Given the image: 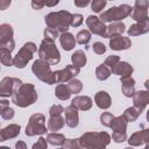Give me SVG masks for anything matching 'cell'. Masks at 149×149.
Here are the masks:
<instances>
[{"instance_id":"6da1fadb","label":"cell","mask_w":149,"mask_h":149,"mask_svg":"<svg viewBox=\"0 0 149 149\" xmlns=\"http://www.w3.org/2000/svg\"><path fill=\"white\" fill-rule=\"evenodd\" d=\"M37 92L30 83H22L12 94V102L17 107H28L37 101Z\"/></svg>"},{"instance_id":"7a4b0ae2","label":"cell","mask_w":149,"mask_h":149,"mask_svg":"<svg viewBox=\"0 0 149 149\" xmlns=\"http://www.w3.org/2000/svg\"><path fill=\"white\" fill-rule=\"evenodd\" d=\"M79 147L84 149L106 148L111 142V135L106 132H87L77 139Z\"/></svg>"},{"instance_id":"3957f363","label":"cell","mask_w":149,"mask_h":149,"mask_svg":"<svg viewBox=\"0 0 149 149\" xmlns=\"http://www.w3.org/2000/svg\"><path fill=\"white\" fill-rule=\"evenodd\" d=\"M31 71L35 74L37 79L41 81L48 84V85H54V84H59V76H58V70L52 71L50 69V64L47 63L45 61L38 58L36 59L33 65H31Z\"/></svg>"},{"instance_id":"277c9868","label":"cell","mask_w":149,"mask_h":149,"mask_svg":"<svg viewBox=\"0 0 149 149\" xmlns=\"http://www.w3.org/2000/svg\"><path fill=\"white\" fill-rule=\"evenodd\" d=\"M71 16L72 14L69 10H58V12H51L45 15L44 21L47 27L56 29L59 34L68 31L70 23H71Z\"/></svg>"},{"instance_id":"5b68a950","label":"cell","mask_w":149,"mask_h":149,"mask_svg":"<svg viewBox=\"0 0 149 149\" xmlns=\"http://www.w3.org/2000/svg\"><path fill=\"white\" fill-rule=\"evenodd\" d=\"M38 57L50 65H56L61 62V54L55 44V41L43 38L38 47Z\"/></svg>"},{"instance_id":"8992f818","label":"cell","mask_w":149,"mask_h":149,"mask_svg":"<svg viewBox=\"0 0 149 149\" xmlns=\"http://www.w3.org/2000/svg\"><path fill=\"white\" fill-rule=\"evenodd\" d=\"M133 10V7L127 5V3H122L119 6H113L109 9L101 12L99 19L102 22H115V21H122L123 19L130 16V13Z\"/></svg>"},{"instance_id":"52a82bcc","label":"cell","mask_w":149,"mask_h":149,"mask_svg":"<svg viewBox=\"0 0 149 149\" xmlns=\"http://www.w3.org/2000/svg\"><path fill=\"white\" fill-rule=\"evenodd\" d=\"M37 51V45L34 42H26L17 54L13 57V65L17 69H23L28 62L33 58V55Z\"/></svg>"},{"instance_id":"ba28073f","label":"cell","mask_w":149,"mask_h":149,"mask_svg":"<svg viewBox=\"0 0 149 149\" xmlns=\"http://www.w3.org/2000/svg\"><path fill=\"white\" fill-rule=\"evenodd\" d=\"M47 126H45V116L41 113H35L30 115L28 120V125L26 126V135L31 137L36 135L47 134Z\"/></svg>"},{"instance_id":"9c48e42d","label":"cell","mask_w":149,"mask_h":149,"mask_svg":"<svg viewBox=\"0 0 149 149\" xmlns=\"http://www.w3.org/2000/svg\"><path fill=\"white\" fill-rule=\"evenodd\" d=\"M22 84V80L16 77H5L0 81V97L8 98L12 97L14 91Z\"/></svg>"},{"instance_id":"30bf717a","label":"cell","mask_w":149,"mask_h":149,"mask_svg":"<svg viewBox=\"0 0 149 149\" xmlns=\"http://www.w3.org/2000/svg\"><path fill=\"white\" fill-rule=\"evenodd\" d=\"M86 26L88 27V30L91 34L98 35L104 37L105 31H106V24L105 22H102L98 16L95 15H90L86 19Z\"/></svg>"},{"instance_id":"8fae6325","label":"cell","mask_w":149,"mask_h":149,"mask_svg":"<svg viewBox=\"0 0 149 149\" xmlns=\"http://www.w3.org/2000/svg\"><path fill=\"white\" fill-rule=\"evenodd\" d=\"M128 144L132 147H139V146H147L149 142V129L143 128L139 132H135L130 135L129 139H127Z\"/></svg>"},{"instance_id":"7c38bea8","label":"cell","mask_w":149,"mask_h":149,"mask_svg":"<svg viewBox=\"0 0 149 149\" xmlns=\"http://www.w3.org/2000/svg\"><path fill=\"white\" fill-rule=\"evenodd\" d=\"M132 98H133L134 106L142 113L146 109V107H147V105L149 102V92L147 90L135 91L134 94L132 95Z\"/></svg>"},{"instance_id":"4fadbf2b","label":"cell","mask_w":149,"mask_h":149,"mask_svg":"<svg viewBox=\"0 0 149 149\" xmlns=\"http://www.w3.org/2000/svg\"><path fill=\"white\" fill-rule=\"evenodd\" d=\"M132 47V41L129 37H125L122 35H118V36H113L109 38V48L112 50H127Z\"/></svg>"},{"instance_id":"5bb4252c","label":"cell","mask_w":149,"mask_h":149,"mask_svg":"<svg viewBox=\"0 0 149 149\" xmlns=\"http://www.w3.org/2000/svg\"><path fill=\"white\" fill-rule=\"evenodd\" d=\"M80 72V68L73 65V64H69L66 65L64 69L58 70V74H59V83H68L69 80L76 78Z\"/></svg>"},{"instance_id":"9a60e30c","label":"cell","mask_w":149,"mask_h":149,"mask_svg":"<svg viewBox=\"0 0 149 149\" xmlns=\"http://www.w3.org/2000/svg\"><path fill=\"white\" fill-rule=\"evenodd\" d=\"M65 114V125L70 128H76L79 125V115H78V109L76 107H73L72 105H69L68 107L64 108Z\"/></svg>"},{"instance_id":"2e32d148","label":"cell","mask_w":149,"mask_h":149,"mask_svg":"<svg viewBox=\"0 0 149 149\" xmlns=\"http://www.w3.org/2000/svg\"><path fill=\"white\" fill-rule=\"evenodd\" d=\"M126 31V24L122 21H115V22H109V26H106V31L104 37L105 38H111L113 36L122 35Z\"/></svg>"},{"instance_id":"e0dca14e","label":"cell","mask_w":149,"mask_h":149,"mask_svg":"<svg viewBox=\"0 0 149 149\" xmlns=\"http://www.w3.org/2000/svg\"><path fill=\"white\" fill-rule=\"evenodd\" d=\"M120 83H121V91L123 95L127 98H130L135 92V80L133 79V77L132 76L120 77Z\"/></svg>"},{"instance_id":"ac0fdd59","label":"cell","mask_w":149,"mask_h":149,"mask_svg":"<svg viewBox=\"0 0 149 149\" xmlns=\"http://www.w3.org/2000/svg\"><path fill=\"white\" fill-rule=\"evenodd\" d=\"M20 130H21L20 125L12 123V125L6 126L3 129H0V142L16 137L20 134Z\"/></svg>"},{"instance_id":"d6986e66","label":"cell","mask_w":149,"mask_h":149,"mask_svg":"<svg viewBox=\"0 0 149 149\" xmlns=\"http://www.w3.org/2000/svg\"><path fill=\"white\" fill-rule=\"evenodd\" d=\"M94 102L100 109H108L112 105V98L106 91H98L94 95Z\"/></svg>"},{"instance_id":"ffe728a7","label":"cell","mask_w":149,"mask_h":149,"mask_svg":"<svg viewBox=\"0 0 149 149\" xmlns=\"http://www.w3.org/2000/svg\"><path fill=\"white\" fill-rule=\"evenodd\" d=\"M71 105L73 107H76L78 111H88V109H91L93 101L87 95H76L72 99Z\"/></svg>"},{"instance_id":"44dd1931","label":"cell","mask_w":149,"mask_h":149,"mask_svg":"<svg viewBox=\"0 0 149 149\" xmlns=\"http://www.w3.org/2000/svg\"><path fill=\"white\" fill-rule=\"evenodd\" d=\"M134 71V68L128 63V62H123V61H119L116 63V65L112 69L111 73L113 74H118L120 77H123V76H132Z\"/></svg>"},{"instance_id":"7402d4cb","label":"cell","mask_w":149,"mask_h":149,"mask_svg":"<svg viewBox=\"0 0 149 149\" xmlns=\"http://www.w3.org/2000/svg\"><path fill=\"white\" fill-rule=\"evenodd\" d=\"M58 38H59V43H61L62 48L65 51L72 50L74 48V45H76V37L71 33H69V31H65V33L59 34Z\"/></svg>"},{"instance_id":"603a6c76","label":"cell","mask_w":149,"mask_h":149,"mask_svg":"<svg viewBox=\"0 0 149 149\" xmlns=\"http://www.w3.org/2000/svg\"><path fill=\"white\" fill-rule=\"evenodd\" d=\"M149 31V21L148 22H144V23H134L132 24L128 30H127V34L129 36H140V35H143Z\"/></svg>"},{"instance_id":"cb8c5ba5","label":"cell","mask_w":149,"mask_h":149,"mask_svg":"<svg viewBox=\"0 0 149 149\" xmlns=\"http://www.w3.org/2000/svg\"><path fill=\"white\" fill-rule=\"evenodd\" d=\"M64 126H65V120L62 116V114L52 115L48 120V130L57 132V130H61L62 128H64Z\"/></svg>"},{"instance_id":"d4e9b609","label":"cell","mask_w":149,"mask_h":149,"mask_svg":"<svg viewBox=\"0 0 149 149\" xmlns=\"http://www.w3.org/2000/svg\"><path fill=\"white\" fill-rule=\"evenodd\" d=\"M127 121L126 119L122 116V115H119V116H114L112 122H111V126L109 128H112L113 132H119V133H123V132H127Z\"/></svg>"},{"instance_id":"484cf974","label":"cell","mask_w":149,"mask_h":149,"mask_svg":"<svg viewBox=\"0 0 149 149\" xmlns=\"http://www.w3.org/2000/svg\"><path fill=\"white\" fill-rule=\"evenodd\" d=\"M71 62L73 65L78 66V68H83L86 65L87 58H86V54L83 50H76L72 55H71Z\"/></svg>"},{"instance_id":"4316f807","label":"cell","mask_w":149,"mask_h":149,"mask_svg":"<svg viewBox=\"0 0 149 149\" xmlns=\"http://www.w3.org/2000/svg\"><path fill=\"white\" fill-rule=\"evenodd\" d=\"M55 95H56V98H58L59 100H68V99H70V97H71V92H70L68 85H65L64 83H59L58 85H56Z\"/></svg>"},{"instance_id":"83f0119b","label":"cell","mask_w":149,"mask_h":149,"mask_svg":"<svg viewBox=\"0 0 149 149\" xmlns=\"http://www.w3.org/2000/svg\"><path fill=\"white\" fill-rule=\"evenodd\" d=\"M130 16H132L133 20H135L139 23H144V22L149 21V19H148V9H137V8L133 7Z\"/></svg>"},{"instance_id":"f1b7e54d","label":"cell","mask_w":149,"mask_h":149,"mask_svg":"<svg viewBox=\"0 0 149 149\" xmlns=\"http://www.w3.org/2000/svg\"><path fill=\"white\" fill-rule=\"evenodd\" d=\"M141 115V112L135 107V106H132V107H128L125 109L122 116L126 119L127 122H134L137 120V118Z\"/></svg>"},{"instance_id":"f546056e","label":"cell","mask_w":149,"mask_h":149,"mask_svg":"<svg viewBox=\"0 0 149 149\" xmlns=\"http://www.w3.org/2000/svg\"><path fill=\"white\" fill-rule=\"evenodd\" d=\"M14 29L9 23H1L0 24V41L13 38Z\"/></svg>"},{"instance_id":"4dcf8cb0","label":"cell","mask_w":149,"mask_h":149,"mask_svg":"<svg viewBox=\"0 0 149 149\" xmlns=\"http://www.w3.org/2000/svg\"><path fill=\"white\" fill-rule=\"evenodd\" d=\"M64 140H65V136L63 134H59V133H56V132L49 133L47 135V142L52 144V146H62Z\"/></svg>"},{"instance_id":"1f68e13d","label":"cell","mask_w":149,"mask_h":149,"mask_svg":"<svg viewBox=\"0 0 149 149\" xmlns=\"http://www.w3.org/2000/svg\"><path fill=\"white\" fill-rule=\"evenodd\" d=\"M111 76V70L105 65V64H100L97 66L95 69V77L98 80H106L107 78H109Z\"/></svg>"},{"instance_id":"d6a6232c","label":"cell","mask_w":149,"mask_h":149,"mask_svg":"<svg viewBox=\"0 0 149 149\" xmlns=\"http://www.w3.org/2000/svg\"><path fill=\"white\" fill-rule=\"evenodd\" d=\"M0 63L5 66H12L13 65V57L12 52L7 49L0 48Z\"/></svg>"},{"instance_id":"836d02e7","label":"cell","mask_w":149,"mask_h":149,"mask_svg":"<svg viewBox=\"0 0 149 149\" xmlns=\"http://www.w3.org/2000/svg\"><path fill=\"white\" fill-rule=\"evenodd\" d=\"M90 41H91V33L87 29L80 30L76 35V43H78V44H81V45L83 44H87Z\"/></svg>"},{"instance_id":"e575fe53","label":"cell","mask_w":149,"mask_h":149,"mask_svg":"<svg viewBox=\"0 0 149 149\" xmlns=\"http://www.w3.org/2000/svg\"><path fill=\"white\" fill-rule=\"evenodd\" d=\"M66 85H68V87H69V90H70L71 94L80 93V92H81V90H83V84H81V81H80L79 79H76V78H73V79L69 80Z\"/></svg>"},{"instance_id":"d590c367","label":"cell","mask_w":149,"mask_h":149,"mask_svg":"<svg viewBox=\"0 0 149 149\" xmlns=\"http://www.w3.org/2000/svg\"><path fill=\"white\" fill-rule=\"evenodd\" d=\"M91 9L94 13H101L102 9L106 7L107 0H91Z\"/></svg>"},{"instance_id":"8d00e7d4","label":"cell","mask_w":149,"mask_h":149,"mask_svg":"<svg viewBox=\"0 0 149 149\" xmlns=\"http://www.w3.org/2000/svg\"><path fill=\"white\" fill-rule=\"evenodd\" d=\"M61 147H63L64 149H78V148H80L77 139H65Z\"/></svg>"},{"instance_id":"74e56055","label":"cell","mask_w":149,"mask_h":149,"mask_svg":"<svg viewBox=\"0 0 149 149\" xmlns=\"http://www.w3.org/2000/svg\"><path fill=\"white\" fill-rule=\"evenodd\" d=\"M43 35H44V38L47 40H51V41H56V38L59 36V33L56 30V29H52V28H49L47 27L43 31Z\"/></svg>"},{"instance_id":"f35d334b","label":"cell","mask_w":149,"mask_h":149,"mask_svg":"<svg viewBox=\"0 0 149 149\" xmlns=\"http://www.w3.org/2000/svg\"><path fill=\"white\" fill-rule=\"evenodd\" d=\"M120 61V57L118 56V55H111V56H108L106 59H105V62H104V64L112 71V69L116 65V63Z\"/></svg>"},{"instance_id":"ab89813d","label":"cell","mask_w":149,"mask_h":149,"mask_svg":"<svg viewBox=\"0 0 149 149\" xmlns=\"http://www.w3.org/2000/svg\"><path fill=\"white\" fill-rule=\"evenodd\" d=\"M113 118H114V115H113L112 113H109V112H104V113H101V115H100V122H101L102 126L109 127V126H111V122H112V120H113Z\"/></svg>"},{"instance_id":"60d3db41","label":"cell","mask_w":149,"mask_h":149,"mask_svg":"<svg viewBox=\"0 0 149 149\" xmlns=\"http://www.w3.org/2000/svg\"><path fill=\"white\" fill-rule=\"evenodd\" d=\"M111 139H112L114 142H116V143H122V142L127 141V139H128V136H127V132H123V133L113 132Z\"/></svg>"},{"instance_id":"b9f144b4","label":"cell","mask_w":149,"mask_h":149,"mask_svg":"<svg viewBox=\"0 0 149 149\" xmlns=\"http://www.w3.org/2000/svg\"><path fill=\"white\" fill-rule=\"evenodd\" d=\"M83 21H84L83 15L79 14V13H74L71 16V23H70V26L73 27V28H77V27H79L83 23Z\"/></svg>"},{"instance_id":"7bdbcfd3","label":"cell","mask_w":149,"mask_h":149,"mask_svg":"<svg viewBox=\"0 0 149 149\" xmlns=\"http://www.w3.org/2000/svg\"><path fill=\"white\" fill-rule=\"evenodd\" d=\"M92 50L95 55H102L106 52V45L102 42H94L92 45Z\"/></svg>"},{"instance_id":"ee69618b","label":"cell","mask_w":149,"mask_h":149,"mask_svg":"<svg viewBox=\"0 0 149 149\" xmlns=\"http://www.w3.org/2000/svg\"><path fill=\"white\" fill-rule=\"evenodd\" d=\"M0 48H3V49H7L8 51H13L14 48H15V42L13 38H8V40H3V41H0Z\"/></svg>"},{"instance_id":"f6af8a7d","label":"cell","mask_w":149,"mask_h":149,"mask_svg":"<svg viewBox=\"0 0 149 149\" xmlns=\"http://www.w3.org/2000/svg\"><path fill=\"white\" fill-rule=\"evenodd\" d=\"M64 112V107L59 104H55L52 105L50 108H49V115L52 116V115H59Z\"/></svg>"},{"instance_id":"bcb514c9","label":"cell","mask_w":149,"mask_h":149,"mask_svg":"<svg viewBox=\"0 0 149 149\" xmlns=\"http://www.w3.org/2000/svg\"><path fill=\"white\" fill-rule=\"evenodd\" d=\"M14 109L12 108V107H9V106H7V107H5L3 108V111L1 112V118L2 119H5V120H10V119H13L14 118Z\"/></svg>"},{"instance_id":"7dc6e473","label":"cell","mask_w":149,"mask_h":149,"mask_svg":"<svg viewBox=\"0 0 149 149\" xmlns=\"http://www.w3.org/2000/svg\"><path fill=\"white\" fill-rule=\"evenodd\" d=\"M47 147H48L47 139H44V137H42V136L37 140V142H36V143H34V144H33V149H45Z\"/></svg>"},{"instance_id":"c3c4849f","label":"cell","mask_w":149,"mask_h":149,"mask_svg":"<svg viewBox=\"0 0 149 149\" xmlns=\"http://www.w3.org/2000/svg\"><path fill=\"white\" fill-rule=\"evenodd\" d=\"M149 7V1L148 0H135L134 8L137 9H148Z\"/></svg>"},{"instance_id":"681fc988","label":"cell","mask_w":149,"mask_h":149,"mask_svg":"<svg viewBox=\"0 0 149 149\" xmlns=\"http://www.w3.org/2000/svg\"><path fill=\"white\" fill-rule=\"evenodd\" d=\"M44 0H31V7L36 10H40L44 7Z\"/></svg>"},{"instance_id":"f907efd6","label":"cell","mask_w":149,"mask_h":149,"mask_svg":"<svg viewBox=\"0 0 149 149\" xmlns=\"http://www.w3.org/2000/svg\"><path fill=\"white\" fill-rule=\"evenodd\" d=\"M73 2H74V6L76 7H78V8H85V7H87L90 5L91 0H74Z\"/></svg>"},{"instance_id":"816d5d0a","label":"cell","mask_w":149,"mask_h":149,"mask_svg":"<svg viewBox=\"0 0 149 149\" xmlns=\"http://www.w3.org/2000/svg\"><path fill=\"white\" fill-rule=\"evenodd\" d=\"M12 3V0H0V10L7 9Z\"/></svg>"},{"instance_id":"f5cc1de1","label":"cell","mask_w":149,"mask_h":149,"mask_svg":"<svg viewBox=\"0 0 149 149\" xmlns=\"http://www.w3.org/2000/svg\"><path fill=\"white\" fill-rule=\"evenodd\" d=\"M59 3V0H44V5L47 7H55Z\"/></svg>"},{"instance_id":"db71d44e","label":"cell","mask_w":149,"mask_h":149,"mask_svg":"<svg viewBox=\"0 0 149 149\" xmlns=\"http://www.w3.org/2000/svg\"><path fill=\"white\" fill-rule=\"evenodd\" d=\"M7 106H9V101L7 99H0V114L3 111V108Z\"/></svg>"},{"instance_id":"11a10c76","label":"cell","mask_w":149,"mask_h":149,"mask_svg":"<svg viewBox=\"0 0 149 149\" xmlns=\"http://www.w3.org/2000/svg\"><path fill=\"white\" fill-rule=\"evenodd\" d=\"M15 148L16 149H26L27 148V144L23 141H19V142L15 143Z\"/></svg>"},{"instance_id":"9f6ffc18","label":"cell","mask_w":149,"mask_h":149,"mask_svg":"<svg viewBox=\"0 0 149 149\" xmlns=\"http://www.w3.org/2000/svg\"><path fill=\"white\" fill-rule=\"evenodd\" d=\"M0 127H1V123H0Z\"/></svg>"},{"instance_id":"6f0895ef","label":"cell","mask_w":149,"mask_h":149,"mask_svg":"<svg viewBox=\"0 0 149 149\" xmlns=\"http://www.w3.org/2000/svg\"><path fill=\"white\" fill-rule=\"evenodd\" d=\"M0 71H1V69H0Z\"/></svg>"},{"instance_id":"680465c9","label":"cell","mask_w":149,"mask_h":149,"mask_svg":"<svg viewBox=\"0 0 149 149\" xmlns=\"http://www.w3.org/2000/svg\"><path fill=\"white\" fill-rule=\"evenodd\" d=\"M111 1H112V0H111Z\"/></svg>"}]
</instances>
